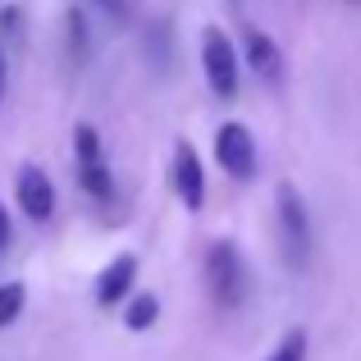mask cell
I'll return each mask as SVG.
<instances>
[{
	"label": "cell",
	"mask_w": 361,
	"mask_h": 361,
	"mask_svg": "<svg viewBox=\"0 0 361 361\" xmlns=\"http://www.w3.org/2000/svg\"><path fill=\"white\" fill-rule=\"evenodd\" d=\"M133 283H137V256H115V261L101 270V279H97V302L101 307H115V302H123L133 293Z\"/></svg>",
	"instance_id": "52a82bcc"
},
{
	"label": "cell",
	"mask_w": 361,
	"mask_h": 361,
	"mask_svg": "<svg viewBox=\"0 0 361 361\" xmlns=\"http://www.w3.org/2000/svg\"><path fill=\"white\" fill-rule=\"evenodd\" d=\"M160 316V302L151 298V293H137V298L128 302V311H123V325L133 329V334H142V329H151Z\"/></svg>",
	"instance_id": "9c48e42d"
},
{
	"label": "cell",
	"mask_w": 361,
	"mask_h": 361,
	"mask_svg": "<svg viewBox=\"0 0 361 361\" xmlns=\"http://www.w3.org/2000/svg\"><path fill=\"white\" fill-rule=\"evenodd\" d=\"M9 238H14V224H9V211H5V202H0V252L9 247Z\"/></svg>",
	"instance_id": "5bb4252c"
},
{
	"label": "cell",
	"mask_w": 361,
	"mask_h": 361,
	"mask_svg": "<svg viewBox=\"0 0 361 361\" xmlns=\"http://www.w3.org/2000/svg\"><path fill=\"white\" fill-rule=\"evenodd\" d=\"M174 188H178L188 211H202L206 206V174H202V156L192 151V142H178L174 147Z\"/></svg>",
	"instance_id": "5b68a950"
},
{
	"label": "cell",
	"mask_w": 361,
	"mask_h": 361,
	"mask_svg": "<svg viewBox=\"0 0 361 361\" xmlns=\"http://www.w3.org/2000/svg\"><path fill=\"white\" fill-rule=\"evenodd\" d=\"M23 307H27V288L23 283H14V279L0 283V329L14 325V320L23 316Z\"/></svg>",
	"instance_id": "8fae6325"
},
{
	"label": "cell",
	"mask_w": 361,
	"mask_h": 361,
	"mask_svg": "<svg viewBox=\"0 0 361 361\" xmlns=\"http://www.w3.org/2000/svg\"><path fill=\"white\" fill-rule=\"evenodd\" d=\"M18 206H23L27 220H51L55 215V183L37 165L18 169Z\"/></svg>",
	"instance_id": "8992f818"
},
{
	"label": "cell",
	"mask_w": 361,
	"mask_h": 361,
	"mask_svg": "<svg viewBox=\"0 0 361 361\" xmlns=\"http://www.w3.org/2000/svg\"><path fill=\"white\" fill-rule=\"evenodd\" d=\"M101 9H110V14H123V0H97Z\"/></svg>",
	"instance_id": "9a60e30c"
},
{
	"label": "cell",
	"mask_w": 361,
	"mask_h": 361,
	"mask_svg": "<svg viewBox=\"0 0 361 361\" xmlns=\"http://www.w3.org/2000/svg\"><path fill=\"white\" fill-rule=\"evenodd\" d=\"M274 206H279V238L288 261H307V247H311V229H307V206H302V192L293 183H279L274 192Z\"/></svg>",
	"instance_id": "3957f363"
},
{
	"label": "cell",
	"mask_w": 361,
	"mask_h": 361,
	"mask_svg": "<svg viewBox=\"0 0 361 361\" xmlns=\"http://www.w3.org/2000/svg\"><path fill=\"white\" fill-rule=\"evenodd\" d=\"M270 361H307V334H302V329H298V334H288L279 348H274Z\"/></svg>",
	"instance_id": "4fadbf2b"
},
{
	"label": "cell",
	"mask_w": 361,
	"mask_h": 361,
	"mask_svg": "<svg viewBox=\"0 0 361 361\" xmlns=\"http://www.w3.org/2000/svg\"><path fill=\"white\" fill-rule=\"evenodd\" d=\"M78 183L87 188L97 202H106V197L115 192V178H110V169L101 165V160H92V165H78Z\"/></svg>",
	"instance_id": "30bf717a"
},
{
	"label": "cell",
	"mask_w": 361,
	"mask_h": 361,
	"mask_svg": "<svg viewBox=\"0 0 361 361\" xmlns=\"http://www.w3.org/2000/svg\"><path fill=\"white\" fill-rule=\"evenodd\" d=\"M0 97H5V55H0Z\"/></svg>",
	"instance_id": "2e32d148"
},
{
	"label": "cell",
	"mask_w": 361,
	"mask_h": 361,
	"mask_svg": "<svg viewBox=\"0 0 361 361\" xmlns=\"http://www.w3.org/2000/svg\"><path fill=\"white\" fill-rule=\"evenodd\" d=\"M215 160H220L224 174H233V178L256 174V137L247 133V123H220V128H215Z\"/></svg>",
	"instance_id": "277c9868"
},
{
	"label": "cell",
	"mask_w": 361,
	"mask_h": 361,
	"mask_svg": "<svg viewBox=\"0 0 361 361\" xmlns=\"http://www.w3.org/2000/svg\"><path fill=\"white\" fill-rule=\"evenodd\" d=\"M206 283H211V298L224 302V307H238L247 293V265L238 256L233 243H215L206 252Z\"/></svg>",
	"instance_id": "7a4b0ae2"
},
{
	"label": "cell",
	"mask_w": 361,
	"mask_h": 361,
	"mask_svg": "<svg viewBox=\"0 0 361 361\" xmlns=\"http://www.w3.org/2000/svg\"><path fill=\"white\" fill-rule=\"evenodd\" d=\"M202 69H206V82L220 101H233L238 97V73H243V60L233 51L229 32L224 27H206L202 32Z\"/></svg>",
	"instance_id": "6da1fadb"
},
{
	"label": "cell",
	"mask_w": 361,
	"mask_h": 361,
	"mask_svg": "<svg viewBox=\"0 0 361 361\" xmlns=\"http://www.w3.org/2000/svg\"><path fill=\"white\" fill-rule=\"evenodd\" d=\"M73 151H78V165H92V160H101V137L92 123H78L73 128Z\"/></svg>",
	"instance_id": "7c38bea8"
},
{
	"label": "cell",
	"mask_w": 361,
	"mask_h": 361,
	"mask_svg": "<svg viewBox=\"0 0 361 361\" xmlns=\"http://www.w3.org/2000/svg\"><path fill=\"white\" fill-rule=\"evenodd\" d=\"M243 55H247V69H252L256 78H270V82L279 78L283 55H279V46H274L261 27H247V32H243Z\"/></svg>",
	"instance_id": "ba28073f"
}]
</instances>
